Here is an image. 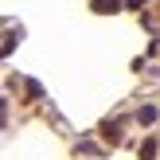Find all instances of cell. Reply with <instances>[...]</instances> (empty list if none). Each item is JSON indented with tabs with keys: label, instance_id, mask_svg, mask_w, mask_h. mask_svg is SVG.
<instances>
[{
	"label": "cell",
	"instance_id": "1",
	"mask_svg": "<svg viewBox=\"0 0 160 160\" xmlns=\"http://www.w3.org/2000/svg\"><path fill=\"white\" fill-rule=\"evenodd\" d=\"M102 137H106V141H117V137H121V121H106V125H102Z\"/></svg>",
	"mask_w": 160,
	"mask_h": 160
},
{
	"label": "cell",
	"instance_id": "2",
	"mask_svg": "<svg viewBox=\"0 0 160 160\" xmlns=\"http://www.w3.org/2000/svg\"><path fill=\"white\" fill-rule=\"evenodd\" d=\"M121 0H94V12H117Z\"/></svg>",
	"mask_w": 160,
	"mask_h": 160
},
{
	"label": "cell",
	"instance_id": "3",
	"mask_svg": "<svg viewBox=\"0 0 160 160\" xmlns=\"http://www.w3.org/2000/svg\"><path fill=\"white\" fill-rule=\"evenodd\" d=\"M156 156V141H145V145H141V160H152Z\"/></svg>",
	"mask_w": 160,
	"mask_h": 160
},
{
	"label": "cell",
	"instance_id": "4",
	"mask_svg": "<svg viewBox=\"0 0 160 160\" xmlns=\"http://www.w3.org/2000/svg\"><path fill=\"white\" fill-rule=\"evenodd\" d=\"M137 117H141V121H145V125H148V121H156V109H148V106H145V109H141V113H137Z\"/></svg>",
	"mask_w": 160,
	"mask_h": 160
},
{
	"label": "cell",
	"instance_id": "5",
	"mask_svg": "<svg viewBox=\"0 0 160 160\" xmlns=\"http://www.w3.org/2000/svg\"><path fill=\"white\" fill-rule=\"evenodd\" d=\"M4 113H8V102L0 98V129H4Z\"/></svg>",
	"mask_w": 160,
	"mask_h": 160
}]
</instances>
